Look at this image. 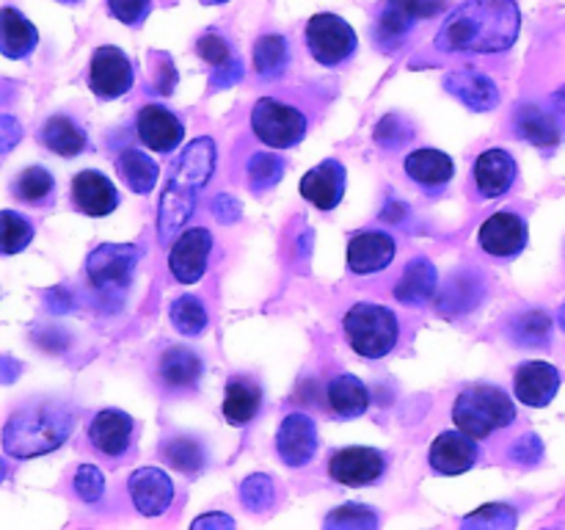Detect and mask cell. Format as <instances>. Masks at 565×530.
<instances>
[{"mask_svg":"<svg viewBox=\"0 0 565 530\" xmlns=\"http://www.w3.org/2000/svg\"><path fill=\"white\" fill-rule=\"evenodd\" d=\"M519 28L516 0H467L436 33V47L445 53H502L513 47Z\"/></svg>","mask_w":565,"mask_h":530,"instance_id":"6da1fadb","label":"cell"},{"mask_svg":"<svg viewBox=\"0 0 565 530\" xmlns=\"http://www.w3.org/2000/svg\"><path fill=\"white\" fill-rule=\"evenodd\" d=\"M215 155H218V149H215V141L210 136L196 138V141H191L185 149H182L174 169H171L169 182H166L163 193H160V204H158L160 243L174 241L177 230H180V226L193 215L199 193L204 191V186H207L210 177H213Z\"/></svg>","mask_w":565,"mask_h":530,"instance_id":"7a4b0ae2","label":"cell"},{"mask_svg":"<svg viewBox=\"0 0 565 530\" xmlns=\"http://www.w3.org/2000/svg\"><path fill=\"white\" fill-rule=\"evenodd\" d=\"M75 417L61 403H33L9 417L3 428V451L11 458H36L58 451L72 434Z\"/></svg>","mask_w":565,"mask_h":530,"instance_id":"3957f363","label":"cell"},{"mask_svg":"<svg viewBox=\"0 0 565 530\" xmlns=\"http://www.w3.org/2000/svg\"><path fill=\"white\" fill-rule=\"evenodd\" d=\"M513 420H516V406L508 392L497 384L478 381V384L463 386L452 403V423L475 439H486L494 431L508 428Z\"/></svg>","mask_w":565,"mask_h":530,"instance_id":"277c9868","label":"cell"},{"mask_svg":"<svg viewBox=\"0 0 565 530\" xmlns=\"http://www.w3.org/2000/svg\"><path fill=\"white\" fill-rule=\"evenodd\" d=\"M342 329H345L348 346L364 359H384L401 340L397 315L370 301L353 304L342 318Z\"/></svg>","mask_w":565,"mask_h":530,"instance_id":"5b68a950","label":"cell"},{"mask_svg":"<svg viewBox=\"0 0 565 530\" xmlns=\"http://www.w3.org/2000/svg\"><path fill=\"white\" fill-rule=\"evenodd\" d=\"M141 248L136 243H99L86 259V276L97 296L108 307H116L130 287Z\"/></svg>","mask_w":565,"mask_h":530,"instance_id":"8992f818","label":"cell"},{"mask_svg":"<svg viewBox=\"0 0 565 530\" xmlns=\"http://www.w3.org/2000/svg\"><path fill=\"white\" fill-rule=\"evenodd\" d=\"M252 130L263 144L274 149H290L307 136V116L292 105L274 97L257 99L252 110Z\"/></svg>","mask_w":565,"mask_h":530,"instance_id":"52a82bcc","label":"cell"},{"mask_svg":"<svg viewBox=\"0 0 565 530\" xmlns=\"http://www.w3.org/2000/svg\"><path fill=\"white\" fill-rule=\"evenodd\" d=\"M303 39L312 53V59L323 66H340L342 61L351 59L359 47V36L342 17L329 14H315L312 20L303 28Z\"/></svg>","mask_w":565,"mask_h":530,"instance_id":"ba28073f","label":"cell"},{"mask_svg":"<svg viewBox=\"0 0 565 530\" xmlns=\"http://www.w3.org/2000/svg\"><path fill=\"white\" fill-rule=\"evenodd\" d=\"M132 83H136V70L125 50H119L116 44H103L94 50L92 64H88V88L99 99L125 97Z\"/></svg>","mask_w":565,"mask_h":530,"instance_id":"9c48e42d","label":"cell"},{"mask_svg":"<svg viewBox=\"0 0 565 530\" xmlns=\"http://www.w3.org/2000/svg\"><path fill=\"white\" fill-rule=\"evenodd\" d=\"M447 9V0H386L375 20L373 36L381 44H397L417 20H428Z\"/></svg>","mask_w":565,"mask_h":530,"instance_id":"30bf717a","label":"cell"},{"mask_svg":"<svg viewBox=\"0 0 565 530\" xmlns=\"http://www.w3.org/2000/svg\"><path fill=\"white\" fill-rule=\"evenodd\" d=\"M213 248V235L204 226H191L169 248V271L182 285H196L207 271V257Z\"/></svg>","mask_w":565,"mask_h":530,"instance_id":"8fae6325","label":"cell"},{"mask_svg":"<svg viewBox=\"0 0 565 530\" xmlns=\"http://www.w3.org/2000/svg\"><path fill=\"white\" fill-rule=\"evenodd\" d=\"M386 456L375 447H342L331 453L329 475L342 486H367L384 478Z\"/></svg>","mask_w":565,"mask_h":530,"instance_id":"7c38bea8","label":"cell"},{"mask_svg":"<svg viewBox=\"0 0 565 530\" xmlns=\"http://www.w3.org/2000/svg\"><path fill=\"white\" fill-rule=\"evenodd\" d=\"M318 428H315V420L309 414L292 412L281 420L279 434H276V453L287 467H307L318 453Z\"/></svg>","mask_w":565,"mask_h":530,"instance_id":"4fadbf2b","label":"cell"},{"mask_svg":"<svg viewBox=\"0 0 565 530\" xmlns=\"http://www.w3.org/2000/svg\"><path fill=\"white\" fill-rule=\"evenodd\" d=\"M478 243L491 257H516L527 246V224H524V219L519 213L502 210V213H494L491 219L483 221V226L478 232Z\"/></svg>","mask_w":565,"mask_h":530,"instance_id":"5bb4252c","label":"cell"},{"mask_svg":"<svg viewBox=\"0 0 565 530\" xmlns=\"http://www.w3.org/2000/svg\"><path fill=\"white\" fill-rule=\"evenodd\" d=\"M557 390H561V370L541 359H530V362L519 364L513 373V395L524 403V406L544 409L555 401Z\"/></svg>","mask_w":565,"mask_h":530,"instance_id":"9a60e30c","label":"cell"},{"mask_svg":"<svg viewBox=\"0 0 565 530\" xmlns=\"http://www.w3.org/2000/svg\"><path fill=\"white\" fill-rule=\"evenodd\" d=\"M138 138L143 141V147H149L152 152H174L177 147L185 138V121L177 114H171L163 105H143L138 110L136 119Z\"/></svg>","mask_w":565,"mask_h":530,"instance_id":"2e32d148","label":"cell"},{"mask_svg":"<svg viewBox=\"0 0 565 530\" xmlns=\"http://www.w3.org/2000/svg\"><path fill=\"white\" fill-rule=\"evenodd\" d=\"M72 202L83 215L103 219V215H110L119 208V191L103 171L83 169L72 180Z\"/></svg>","mask_w":565,"mask_h":530,"instance_id":"e0dca14e","label":"cell"},{"mask_svg":"<svg viewBox=\"0 0 565 530\" xmlns=\"http://www.w3.org/2000/svg\"><path fill=\"white\" fill-rule=\"evenodd\" d=\"M428 462L434 473L439 475H463L475 467L478 462V442L475 436L458 431H441L434 442H430Z\"/></svg>","mask_w":565,"mask_h":530,"instance_id":"ac0fdd59","label":"cell"},{"mask_svg":"<svg viewBox=\"0 0 565 530\" xmlns=\"http://www.w3.org/2000/svg\"><path fill=\"white\" fill-rule=\"evenodd\" d=\"M345 166L334 158H326L301 177V197L318 210H334L345 197Z\"/></svg>","mask_w":565,"mask_h":530,"instance_id":"d6986e66","label":"cell"},{"mask_svg":"<svg viewBox=\"0 0 565 530\" xmlns=\"http://www.w3.org/2000/svg\"><path fill=\"white\" fill-rule=\"evenodd\" d=\"M132 506L143 517H160L174 500V484L160 467H138L127 480Z\"/></svg>","mask_w":565,"mask_h":530,"instance_id":"ffe728a7","label":"cell"},{"mask_svg":"<svg viewBox=\"0 0 565 530\" xmlns=\"http://www.w3.org/2000/svg\"><path fill=\"white\" fill-rule=\"evenodd\" d=\"M519 166L508 149H486L475 160V188L483 199H500L513 188Z\"/></svg>","mask_w":565,"mask_h":530,"instance_id":"44dd1931","label":"cell"},{"mask_svg":"<svg viewBox=\"0 0 565 530\" xmlns=\"http://www.w3.org/2000/svg\"><path fill=\"white\" fill-rule=\"evenodd\" d=\"M132 439V417L121 409H103L88 423V442L108 458L125 456Z\"/></svg>","mask_w":565,"mask_h":530,"instance_id":"7402d4cb","label":"cell"},{"mask_svg":"<svg viewBox=\"0 0 565 530\" xmlns=\"http://www.w3.org/2000/svg\"><path fill=\"white\" fill-rule=\"evenodd\" d=\"M392 259H395V241L381 230L356 232L348 243V268L353 274H375L392 265Z\"/></svg>","mask_w":565,"mask_h":530,"instance_id":"603a6c76","label":"cell"},{"mask_svg":"<svg viewBox=\"0 0 565 530\" xmlns=\"http://www.w3.org/2000/svg\"><path fill=\"white\" fill-rule=\"evenodd\" d=\"M403 169H406V174L428 193L445 191V188L450 186L452 174H456V163H452L450 155L441 152V149H414L412 155H406Z\"/></svg>","mask_w":565,"mask_h":530,"instance_id":"cb8c5ba5","label":"cell"},{"mask_svg":"<svg viewBox=\"0 0 565 530\" xmlns=\"http://www.w3.org/2000/svg\"><path fill=\"white\" fill-rule=\"evenodd\" d=\"M445 86L452 97H458L472 110H494L500 105V88L489 75H480V72H452L447 75Z\"/></svg>","mask_w":565,"mask_h":530,"instance_id":"d4e9b609","label":"cell"},{"mask_svg":"<svg viewBox=\"0 0 565 530\" xmlns=\"http://www.w3.org/2000/svg\"><path fill=\"white\" fill-rule=\"evenodd\" d=\"M326 398H329V409L337 414V417H362L370 406V392L364 386L362 379L351 373L334 375L326 386Z\"/></svg>","mask_w":565,"mask_h":530,"instance_id":"484cf974","label":"cell"},{"mask_svg":"<svg viewBox=\"0 0 565 530\" xmlns=\"http://www.w3.org/2000/svg\"><path fill=\"white\" fill-rule=\"evenodd\" d=\"M486 285L478 274L472 271H458L447 279V285L441 287L439 296V312L445 315H461V312H472L475 307L483 298Z\"/></svg>","mask_w":565,"mask_h":530,"instance_id":"4316f807","label":"cell"},{"mask_svg":"<svg viewBox=\"0 0 565 530\" xmlns=\"http://www.w3.org/2000/svg\"><path fill=\"white\" fill-rule=\"evenodd\" d=\"M439 287V274L428 257H414L395 285V298L403 304H425Z\"/></svg>","mask_w":565,"mask_h":530,"instance_id":"83f0119b","label":"cell"},{"mask_svg":"<svg viewBox=\"0 0 565 530\" xmlns=\"http://www.w3.org/2000/svg\"><path fill=\"white\" fill-rule=\"evenodd\" d=\"M0 28H3V39H0V50H3L6 59H28V55L36 50L39 44V31L33 28V22L28 20L22 11L6 6L3 14H0Z\"/></svg>","mask_w":565,"mask_h":530,"instance_id":"f1b7e54d","label":"cell"},{"mask_svg":"<svg viewBox=\"0 0 565 530\" xmlns=\"http://www.w3.org/2000/svg\"><path fill=\"white\" fill-rule=\"evenodd\" d=\"M39 141L50 149V152L61 155V158H77L83 149L88 147V138L83 132V127L77 125L72 116H50L42 125V132H39Z\"/></svg>","mask_w":565,"mask_h":530,"instance_id":"f546056e","label":"cell"},{"mask_svg":"<svg viewBox=\"0 0 565 530\" xmlns=\"http://www.w3.org/2000/svg\"><path fill=\"white\" fill-rule=\"evenodd\" d=\"M204 364L202 359H199L196 351H191V348H166L163 357H160L158 362V373L160 379H163V384L174 386V390H188V386H193L199 381V375H202Z\"/></svg>","mask_w":565,"mask_h":530,"instance_id":"4dcf8cb0","label":"cell"},{"mask_svg":"<svg viewBox=\"0 0 565 530\" xmlns=\"http://www.w3.org/2000/svg\"><path fill=\"white\" fill-rule=\"evenodd\" d=\"M516 132L535 147H555L563 136L555 116L550 110H541L539 105H522L516 110Z\"/></svg>","mask_w":565,"mask_h":530,"instance_id":"1f68e13d","label":"cell"},{"mask_svg":"<svg viewBox=\"0 0 565 530\" xmlns=\"http://www.w3.org/2000/svg\"><path fill=\"white\" fill-rule=\"evenodd\" d=\"M263 390L248 379H235L226 384L224 392V417L232 425H248L259 412Z\"/></svg>","mask_w":565,"mask_h":530,"instance_id":"d6a6232c","label":"cell"},{"mask_svg":"<svg viewBox=\"0 0 565 530\" xmlns=\"http://www.w3.org/2000/svg\"><path fill=\"white\" fill-rule=\"evenodd\" d=\"M116 169L132 193H149L160 177V166L138 149H125L116 160Z\"/></svg>","mask_w":565,"mask_h":530,"instance_id":"836d02e7","label":"cell"},{"mask_svg":"<svg viewBox=\"0 0 565 530\" xmlns=\"http://www.w3.org/2000/svg\"><path fill=\"white\" fill-rule=\"evenodd\" d=\"M290 64V44L279 33H265L254 44V70L265 81H274Z\"/></svg>","mask_w":565,"mask_h":530,"instance_id":"e575fe53","label":"cell"},{"mask_svg":"<svg viewBox=\"0 0 565 530\" xmlns=\"http://www.w3.org/2000/svg\"><path fill=\"white\" fill-rule=\"evenodd\" d=\"M511 335L519 346L524 348H539L546 346L552 337V318L544 309H527L519 315L511 326Z\"/></svg>","mask_w":565,"mask_h":530,"instance_id":"d590c367","label":"cell"},{"mask_svg":"<svg viewBox=\"0 0 565 530\" xmlns=\"http://www.w3.org/2000/svg\"><path fill=\"white\" fill-rule=\"evenodd\" d=\"M171 324L180 335L188 337H196L207 329L210 318H207V309H204V301L199 296H180L174 304H171Z\"/></svg>","mask_w":565,"mask_h":530,"instance_id":"8d00e7d4","label":"cell"},{"mask_svg":"<svg viewBox=\"0 0 565 530\" xmlns=\"http://www.w3.org/2000/svg\"><path fill=\"white\" fill-rule=\"evenodd\" d=\"M163 456L171 467L180 469V473H185V475L202 473L204 462H207V456H204V447L199 445L196 439H191V436L171 439L169 445L163 447Z\"/></svg>","mask_w":565,"mask_h":530,"instance_id":"74e56055","label":"cell"},{"mask_svg":"<svg viewBox=\"0 0 565 530\" xmlns=\"http://www.w3.org/2000/svg\"><path fill=\"white\" fill-rule=\"evenodd\" d=\"M0 230H3V237H0V252H3L6 257L22 252V248L33 241V224L25 219V215L14 213V210H3V213H0Z\"/></svg>","mask_w":565,"mask_h":530,"instance_id":"f35d334b","label":"cell"},{"mask_svg":"<svg viewBox=\"0 0 565 530\" xmlns=\"http://www.w3.org/2000/svg\"><path fill=\"white\" fill-rule=\"evenodd\" d=\"M53 188L55 180L44 166H31V169L20 171L14 182V193L28 204H42L53 193Z\"/></svg>","mask_w":565,"mask_h":530,"instance_id":"ab89813d","label":"cell"},{"mask_svg":"<svg viewBox=\"0 0 565 530\" xmlns=\"http://www.w3.org/2000/svg\"><path fill=\"white\" fill-rule=\"evenodd\" d=\"M285 158L281 155H270V152H257L252 160H248V186L254 191H268L274 188L276 182L285 177Z\"/></svg>","mask_w":565,"mask_h":530,"instance_id":"60d3db41","label":"cell"},{"mask_svg":"<svg viewBox=\"0 0 565 530\" xmlns=\"http://www.w3.org/2000/svg\"><path fill=\"white\" fill-rule=\"evenodd\" d=\"M241 500L248 511H257V513L274 508V502H276L274 478L265 473L248 475V478L241 484Z\"/></svg>","mask_w":565,"mask_h":530,"instance_id":"b9f144b4","label":"cell"},{"mask_svg":"<svg viewBox=\"0 0 565 530\" xmlns=\"http://www.w3.org/2000/svg\"><path fill=\"white\" fill-rule=\"evenodd\" d=\"M326 524L329 528H375L379 517H375L373 508L362 506V502H345L326 517Z\"/></svg>","mask_w":565,"mask_h":530,"instance_id":"7bdbcfd3","label":"cell"},{"mask_svg":"<svg viewBox=\"0 0 565 530\" xmlns=\"http://www.w3.org/2000/svg\"><path fill=\"white\" fill-rule=\"evenodd\" d=\"M463 524L467 528H513L516 524V511H513L511 506H502V502H491V506H483L478 508L475 513H469L467 519H463Z\"/></svg>","mask_w":565,"mask_h":530,"instance_id":"ee69618b","label":"cell"},{"mask_svg":"<svg viewBox=\"0 0 565 530\" xmlns=\"http://www.w3.org/2000/svg\"><path fill=\"white\" fill-rule=\"evenodd\" d=\"M72 489L83 502H97L105 495V478L94 464H81L72 478Z\"/></svg>","mask_w":565,"mask_h":530,"instance_id":"f6af8a7d","label":"cell"},{"mask_svg":"<svg viewBox=\"0 0 565 530\" xmlns=\"http://www.w3.org/2000/svg\"><path fill=\"white\" fill-rule=\"evenodd\" d=\"M408 138H412V125H408L403 116L390 114L375 125V141H379L381 147H390V149L403 147Z\"/></svg>","mask_w":565,"mask_h":530,"instance_id":"bcb514c9","label":"cell"},{"mask_svg":"<svg viewBox=\"0 0 565 530\" xmlns=\"http://www.w3.org/2000/svg\"><path fill=\"white\" fill-rule=\"evenodd\" d=\"M152 11V0H108V14L125 25L138 28Z\"/></svg>","mask_w":565,"mask_h":530,"instance_id":"7dc6e473","label":"cell"},{"mask_svg":"<svg viewBox=\"0 0 565 530\" xmlns=\"http://www.w3.org/2000/svg\"><path fill=\"white\" fill-rule=\"evenodd\" d=\"M196 53L202 55L210 66H221V64H226V61H232L230 42H226V39L215 31H207L202 39H199Z\"/></svg>","mask_w":565,"mask_h":530,"instance_id":"c3c4849f","label":"cell"},{"mask_svg":"<svg viewBox=\"0 0 565 530\" xmlns=\"http://www.w3.org/2000/svg\"><path fill=\"white\" fill-rule=\"evenodd\" d=\"M508 456H511L513 462L524 464V467H533V464H539L541 456H544V442H541L539 434H524L513 442Z\"/></svg>","mask_w":565,"mask_h":530,"instance_id":"681fc988","label":"cell"},{"mask_svg":"<svg viewBox=\"0 0 565 530\" xmlns=\"http://www.w3.org/2000/svg\"><path fill=\"white\" fill-rule=\"evenodd\" d=\"M243 81V64L237 59L226 61V64L213 66V75H210V88L221 92V88H230L235 83Z\"/></svg>","mask_w":565,"mask_h":530,"instance_id":"f907efd6","label":"cell"},{"mask_svg":"<svg viewBox=\"0 0 565 530\" xmlns=\"http://www.w3.org/2000/svg\"><path fill=\"white\" fill-rule=\"evenodd\" d=\"M213 215L221 221V224H235V221H241L243 208L235 197L221 193V197L213 199Z\"/></svg>","mask_w":565,"mask_h":530,"instance_id":"816d5d0a","label":"cell"},{"mask_svg":"<svg viewBox=\"0 0 565 530\" xmlns=\"http://www.w3.org/2000/svg\"><path fill=\"white\" fill-rule=\"evenodd\" d=\"M44 301H47V307L53 309V312H72V309H75V296H72L66 287H53V290L44 296Z\"/></svg>","mask_w":565,"mask_h":530,"instance_id":"f5cc1de1","label":"cell"},{"mask_svg":"<svg viewBox=\"0 0 565 530\" xmlns=\"http://www.w3.org/2000/svg\"><path fill=\"white\" fill-rule=\"evenodd\" d=\"M193 530L204 528H235V519L226 517V513H204V517H196L191 524Z\"/></svg>","mask_w":565,"mask_h":530,"instance_id":"db71d44e","label":"cell"},{"mask_svg":"<svg viewBox=\"0 0 565 530\" xmlns=\"http://www.w3.org/2000/svg\"><path fill=\"white\" fill-rule=\"evenodd\" d=\"M3 136H6V141H3V152H9L11 147H14V141L17 138H20V125H17L14 119H11V116H3Z\"/></svg>","mask_w":565,"mask_h":530,"instance_id":"11a10c76","label":"cell"},{"mask_svg":"<svg viewBox=\"0 0 565 530\" xmlns=\"http://www.w3.org/2000/svg\"><path fill=\"white\" fill-rule=\"evenodd\" d=\"M552 105H555L557 110H563V114H565V86L561 88V92H555V97H552Z\"/></svg>","mask_w":565,"mask_h":530,"instance_id":"9f6ffc18","label":"cell"},{"mask_svg":"<svg viewBox=\"0 0 565 530\" xmlns=\"http://www.w3.org/2000/svg\"><path fill=\"white\" fill-rule=\"evenodd\" d=\"M58 3H64V6H77V3H83V0H58Z\"/></svg>","mask_w":565,"mask_h":530,"instance_id":"6f0895ef","label":"cell"},{"mask_svg":"<svg viewBox=\"0 0 565 530\" xmlns=\"http://www.w3.org/2000/svg\"><path fill=\"white\" fill-rule=\"evenodd\" d=\"M557 320H561V326H563V331H565V307L561 309V315H557Z\"/></svg>","mask_w":565,"mask_h":530,"instance_id":"680465c9","label":"cell"},{"mask_svg":"<svg viewBox=\"0 0 565 530\" xmlns=\"http://www.w3.org/2000/svg\"><path fill=\"white\" fill-rule=\"evenodd\" d=\"M202 3H230V0H202Z\"/></svg>","mask_w":565,"mask_h":530,"instance_id":"91938a15","label":"cell"}]
</instances>
